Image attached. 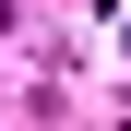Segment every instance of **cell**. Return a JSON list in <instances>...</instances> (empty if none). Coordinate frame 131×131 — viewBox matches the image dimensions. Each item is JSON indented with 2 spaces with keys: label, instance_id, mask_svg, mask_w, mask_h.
<instances>
[{
  "label": "cell",
  "instance_id": "6da1fadb",
  "mask_svg": "<svg viewBox=\"0 0 131 131\" xmlns=\"http://www.w3.org/2000/svg\"><path fill=\"white\" fill-rule=\"evenodd\" d=\"M83 12H95V36H107V60L131 72V0H83Z\"/></svg>",
  "mask_w": 131,
  "mask_h": 131
},
{
  "label": "cell",
  "instance_id": "7a4b0ae2",
  "mask_svg": "<svg viewBox=\"0 0 131 131\" xmlns=\"http://www.w3.org/2000/svg\"><path fill=\"white\" fill-rule=\"evenodd\" d=\"M0 24H12V0H0Z\"/></svg>",
  "mask_w": 131,
  "mask_h": 131
}]
</instances>
